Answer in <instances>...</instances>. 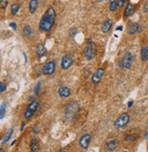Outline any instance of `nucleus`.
<instances>
[{"label":"nucleus","mask_w":148,"mask_h":152,"mask_svg":"<svg viewBox=\"0 0 148 152\" xmlns=\"http://www.w3.org/2000/svg\"><path fill=\"white\" fill-rule=\"evenodd\" d=\"M56 20V11L53 7H49L43 14L38 24V28L40 31L48 33L51 30Z\"/></svg>","instance_id":"nucleus-1"},{"label":"nucleus","mask_w":148,"mask_h":152,"mask_svg":"<svg viewBox=\"0 0 148 152\" xmlns=\"http://www.w3.org/2000/svg\"><path fill=\"white\" fill-rule=\"evenodd\" d=\"M84 56L87 60H92L96 56V45L91 39H88L86 48H84Z\"/></svg>","instance_id":"nucleus-2"},{"label":"nucleus","mask_w":148,"mask_h":152,"mask_svg":"<svg viewBox=\"0 0 148 152\" xmlns=\"http://www.w3.org/2000/svg\"><path fill=\"white\" fill-rule=\"evenodd\" d=\"M130 122V116L127 113H123L122 115H120L116 120L113 123V127L115 129H122L124 128L128 125V123Z\"/></svg>","instance_id":"nucleus-3"},{"label":"nucleus","mask_w":148,"mask_h":152,"mask_svg":"<svg viewBox=\"0 0 148 152\" xmlns=\"http://www.w3.org/2000/svg\"><path fill=\"white\" fill-rule=\"evenodd\" d=\"M79 111V105L75 102L71 103L67 106L65 110V115L68 119H72Z\"/></svg>","instance_id":"nucleus-4"},{"label":"nucleus","mask_w":148,"mask_h":152,"mask_svg":"<svg viewBox=\"0 0 148 152\" xmlns=\"http://www.w3.org/2000/svg\"><path fill=\"white\" fill-rule=\"evenodd\" d=\"M38 102L37 101V100H33L29 106H28V107H27V109H26V111H25V114H24V118H25V119H29V118H31V117L35 114V112L37 111V109H38Z\"/></svg>","instance_id":"nucleus-5"},{"label":"nucleus","mask_w":148,"mask_h":152,"mask_svg":"<svg viewBox=\"0 0 148 152\" xmlns=\"http://www.w3.org/2000/svg\"><path fill=\"white\" fill-rule=\"evenodd\" d=\"M133 55L131 53H126L120 62V67L123 69H129L133 65Z\"/></svg>","instance_id":"nucleus-6"},{"label":"nucleus","mask_w":148,"mask_h":152,"mask_svg":"<svg viewBox=\"0 0 148 152\" xmlns=\"http://www.w3.org/2000/svg\"><path fill=\"white\" fill-rule=\"evenodd\" d=\"M55 69H56V64L54 61H49V62H47L46 64L43 65L42 68H41V71L44 75H47V76H49V75H52L53 73L55 72Z\"/></svg>","instance_id":"nucleus-7"},{"label":"nucleus","mask_w":148,"mask_h":152,"mask_svg":"<svg viewBox=\"0 0 148 152\" xmlns=\"http://www.w3.org/2000/svg\"><path fill=\"white\" fill-rule=\"evenodd\" d=\"M73 65V59L70 56V55H64L61 58V63H60V66L63 70H67Z\"/></svg>","instance_id":"nucleus-8"},{"label":"nucleus","mask_w":148,"mask_h":152,"mask_svg":"<svg viewBox=\"0 0 148 152\" xmlns=\"http://www.w3.org/2000/svg\"><path fill=\"white\" fill-rule=\"evenodd\" d=\"M103 74H104V69L102 67H99L98 69L95 71V73H94L91 77V82L93 83V84H99V83L101 82L102 77H103Z\"/></svg>","instance_id":"nucleus-9"},{"label":"nucleus","mask_w":148,"mask_h":152,"mask_svg":"<svg viewBox=\"0 0 148 152\" xmlns=\"http://www.w3.org/2000/svg\"><path fill=\"white\" fill-rule=\"evenodd\" d=\"M91 136L90 134H84L82 137L79 140V144L80 146L82 147V148L84 149H87L90 146V143H91Z\"/></svg>","instance_id":"nucleus-10"},{"label":"nucleus","mask_w":148,"mask_h":152,"mask_svg":"<svg viewBox=\"0 0 148 152\" xmlns=\"http://www.w3.org/2000/svg\"><path fill=\"white\" fill-rule=\"evenodd\" d=\"M58 94L60 98H63V99H67L69 98L71 94V90L70 88L68 87H65V86H62L60 87L59 89H58Z\"/></svg>","instance_id":"nucleus-11"},{"label":"nucleus","mask_w":148,"mask_h":152,"mask_svg":"<svg viewBox=\"0 0 148 152\" xmlns=\"http://www.w3.org/2000/svg\"><path fill=\"white\" fill-rule=\"evenodd\" d=\"M112 26H113V21L112 19L110 18H107L106 20H104V22L102 23V31L103 34H107L110 29L112 28Z\"/></svg>","instance_id":"nucleus-12"},{"label":"nucleus","mask_w":148,"mask_h":152,"mask_svg":"<svg viewBox=\"0 0 148 152\" xmlns=\"http://www.w3.org/2000/svg\"><path fill=\"white\" fill-rule=\"evenodd\" d=\"M119 145V141L117 140H113L109 142H107L105 145V148L107 151H114Z\"/></svg>","instance_id":"nucleus-13"},{"label":"nucleus","mask_w":148,"mask_h":152,"mask_svg":"<svg viewBox=\"0 0 148 152\" xmlns=\"http://www.w3.org/2000/svg\"><path fill=\"white\" fill-rule=\"evenodd\" d=\"M141 30V27L140 25L137 23H132L129 27H128V34L129 35H133V34H136Z\"/></svg>","instance_id":"nucleus-14"},{"label":"nucleus","mask_w":148,"mask_h":152,"mask_svg":"<svg viewBox=\"0 0 148 152\" xmlns=\"http://www.w3.org/2000/svg\"><path fill=\"white\" fill-rule=\"evenodd\" d=\"M36 53H37V56L38 58H41L45 53H46V48L43 44H38L37 45V48H36Z\"/></svg>","instance_id":"nucleus-15"},{"label":"nucleus","mask_w":148,"mask_h":152,"mask_svg":"<svg viewBox=\"0 0 148 152\" xmlns=\"http://www.w3.org/2000/svg\"><path fill=\"white\" fill-rule=\"evenodd\" d=\"M134 9H135V7H134L133 4H128L124 11V18H129L130 16H132L133 12H134Z\"/></svg>","instance_id":"nucleus-16"},{"label":"nucleus","mask_w":148,"mask_h":152,"mask_svg":"<svg viewBox=\"0 0 148 152\" xmlns=\"http://www.w3.org/2000/svg\"><path fill=\"white\" fill-rule=\"evenodd\" d=\"M22 33L25 37H30L33 34H34V31L32 29V27L29 26V25H26L24 26L23 29H22Z\"/></svg>","instance_id":"nucleus-17"},{"label":"nucleus","mask_w":148,"mask_h":152,"mask_svg":"<svg viewBox=\"0 0 148 152\" xmlns=\"http://www.w3.org/2000/svg\"><path fill=\"white\" fill-rule=\"evenodd\" d=\"M38 7V0H30L29 8V12L31 14H34L36 12Z\"/></svg>","instance_id":"nucleus-18"},{"label":"nucleus","mask_w":148,"mask_h":152,"mask_svg":"<svg viewBox=\"0 0 148 152\" xmlns=\"http://www.w3.org/2000/svg\"><path fill=\"white\" fill-rule=\"evenodd\" d=\"M141 58L143 61L148 60V47H143L141 49Z\"/></svg>","instance_id":"nucleus-19"},{"label":"nucleus","mask_w":148,"mask_h":152,"mask_svg":"<svg viewBox=\"0 0 148 152\" xmlns=\"http://www.w3.org/2000/svg\"><path fill=\"white\" fill-rule=\"evenodd\" d=\"M12 134H13V129H9L5 133V135H4V137H3V140H2L1 144L7 143V142L10 140V137H11Z\"/></svg>","instance_id":"nucleus-20"},{"label":"nucleus","mask_w":148,"mask_h":152,"mask_svg":"<svg viewBox=\"0 0 148 152\" xmlns=\"http://www.w3.org/2000/svg\"><path fill=\"white\" fill-rule=\"evenodd\" d=\"M38 148H39V147H38V140L36 137H34V139L31 140V142H30V150L37 152V151H38Z\"/></svg>","instance_id":"nucleus-21"},{"label":"nucleus","mask_w":148,"mask_h":152,"mask_svg":"<svg viewBox=\"0 0 148 152\" xmlns=\"http://www.w3.org/2000/svg\"><path fill=\"white\" fill-rule=\"evenodd\" d=\"M6 108H7V104H6V102H3L1 104V107H0V118L1 119H3L5 118Z\"/></svg>","instance_id":"nucleus-22"},{"label":"nucleus","mask_w":148,"mask_h":152,"mask_svg":"<svg viewBox=\"0 0 148 152\" xmlns=\"http://www.w3.org/2000/svg\"><path fill=\"white\" fill-rule=\"evenodd\" d=\"M19 7H20L18 4H12V6H11V14H12L13 16L17 15V13L19 10Z\"/></svg>","instance_id":"nucleus-23"},{"label":"nucleus","mask_w":148,"mask_h":152,"mask_svg":"<svg viewBox=\"0 0 148 152\" xmlns=\"http://www.w3.org/2000/svg\"><path fill=\"white\" fill-rule=\"evenodd\" d=\"M40 88H41V82H38L37 85L34 88V94L35 95H38V92H39V90H40Z\"/></svg>","instance_id":"nucleus-24"},{"label":"nucleus","mask_w":148,"mask_h":152,"mask_svg":"<svg viewBox=\"0 0 148 152\" xmlns=\"http://www.w3.org/2000/svg\"><path fill=\"white\" fill-rule=\"evenodd\" d=\"M117 3L119 7H123L126 3V0H117Z\"/></svg>","instance_id":"nucleus-25"},{"label":"nucleus","mask_w":148,"mask_h":152,"mask_svg":"<svg viewBox=\"0 0 148 152\" xmlns=\"http://www.w3.org/2000/svg\"><path fill=\"white\" fill-rule=\"evenodd\" d=\"M7 89V86L4 82H1L0 83V92H4L5 90Z\"/></svg>","instance_id":"nucleus-26"},{"label":"nucleus","mask_w":148,"mask_h":152,"mask_svg":"<svg viewBox=\"0 0 148 152\" xmlns=\"http://www.w3.org/2000/svg\"><path fill=\"white\" fill-rule=\"evenodd\" d=\"M10 26L13 27V28H14V30H17V24L16 23H14V22L10 23Z\"/></svg>","instance_id":"nucleus-27"},{"label":"nucleus","mask_w":148,"mask_h":152,"mask_svg":"<svg viewBox=\"0 0 148 152\" xmlns=\"http://www.w3.org/2000/svg\"><path fill=\"white\" fill-rule=\"evenodd\" d=\"M144 12H148V3L144 5Z\"/></svg>","instance_id":"nucleus-28"},{"label":"nucleus","mask_w":148,"mask_h":152,"mask_svg":"<svg viewBox=\"0 0 148 152\" xmlns=\"http://www.w3.org/2000/svg\"><path fill=\"white\" fill-rule=\"evenodd\" d=\"M133 100H130L129 102H128V107H133Z\"/></svg>","instance_id":"nucleus-29"},{"label":"nucleus","mask_w":148,"mask_h":152,"mask_svg":"<svg viewBox=\"0 0 148 152\" xmlns=\"http://www.w3.org/2000/svg\"><path fill=\"white\" fill-rule=\"evenodd\" d=\"M76 32H77V30H76V29L71 30V36H75V35H76Z\"/></svg>","instance_id":"nucleus-30"},{"label":"nucleus","mask_w":148,"mask_h":152,"mask_svg":"<svg viewBox=\"0 0 148 152\" xmlns=\"http://www.w3.org/2000/svg\"><path fill=\"white\" fill-rule=\"evenodd\" d=\"M116 30H117V31H118V30L122 31V30H123V26H118L117 28H116Z\"/></svg>","instance_id":"nucleus-31"},{"label":"nucleus","mask_w":148,"mask_h":152,"mask_svg":"<svg viewBox=\"0 0 148 152\" xmlns=\"http://www.w3.org/2000/svg\"><path fill=\"white\" fill-rule=\"evenodd\" d=\"M24 127H25V123H22V125H21V131H23V129H24Z\"/></svg>","instance_id":"nucleus-32"},{"label":"nucleus","mask_w":148,"mask_h":152,"mask_svg":"<svg viewBox=\"0 0 148 152\" xmlns=\"http://www.w3.org/2000/svg\"><path fill=\"white\" fill-rule=\"evenodd\" d=\"M16 142H17V140H14V141H13V142L10 144V146H11V147H12V146H14V145L16 144Z\"/></svg>","instance_id":"nucleus-33"},{"label":"nucleus","mask_w":148,"mask_h":152,"mask_svg":"<svg viewBox=\"0 0 148 152\" xmlns=\"http://www.w3.org/2000/svg\"><path fill=\"white\" fill-rule=\"evenodd\" d=\"M144 137H145L146 140H148V131H147V132L145 133V135H144Z\"/></svg>","instance_id":"nucleus-34"}]
</instances>
